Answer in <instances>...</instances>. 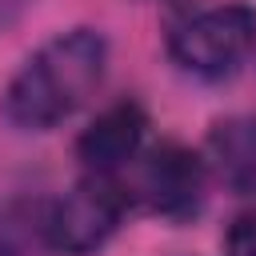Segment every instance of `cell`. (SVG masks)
<instances>
[{
	"label": "cell",
	"mask_w": 256,
	"mask_h": 256,
	"mask_svg": "<svg viewBox=\"0 0 256 256\" xmlns=\"http://www.w3.org/2000/svg\"><path fill=\"white\" fill-rule=\"evenodd\" d=\"M208 156L216 176L244 196H256V116H232L212 128Z\"/></svg>",
	"instance_id": "6"
},
{
	"label": "cell",
	"mask_w": 256,
	"mask_h": 256,
	"mask_svg": "<svg viewBox=\"0 0 256 256\" xmlns=\"http://www.w3.org/2000/svg\"><path fill=\"white\" fill-rule=\"evenodd\" d=\"M144 132H148L144 108L132 104V100H120V104L104 108V112L84 128L76 152H80V160L88 164V172H96V176H112L116 168H124V164L140 152Z\"/></svg>",
	"instance_id": "5"
},
{
	"label": "cell",
	"mask_w": 256,
	"mask_h": 256,
	"mask_svg": "<svg viewBox=\"0 0 256 256\" xmlns=\"http://www.w3.org/2000/svg\"><path fill=\"white\" fill-rule=\"evenodd\" d=\"M124 204L128 196L116 184V176L88 172L72 192H64L52 204V212L44 216V236L64 256H88L116 232Z\"/></svg>",
	"instance_id": "2"
},
{
	"label": "cell",
	"mask_w": 256,
	"mask_h": 256,
	"mask_svg": "<svg viewBox=\"0 0 256 256\" xmlns=\"http://www.w3.org/2000/svg\"><path fill=\"white\" fill-rule=\"evenodd\" d=\"M140 192L144 200L172 220H184L204 200V164L180 144H160L144 168H140Z\"/></svg>",
	"instance_id": "4"
},
{
	"label": "cell",
	"mask_w": 256,
	"mask_h": 256,
	"mask_svg": "<svg viewBox=\"0 0 256 256\" xmlns=\"http://www.w3.org/2000/svg\"><path fill=\"white\" fill-rule=\"evenodd\" d=\"M224 256H256V212H240L224 236Z\"/></svg>",
	"instance_id": "7"
},
{
	"label": "cell",
	"mask_w": 256,
	"mask_h": 256,
	"mask_svg": "<svg viewBox=\"0 0 256 256\" xmlns=\"http://www.w3.org/2000/svg\"><path fill=\"white\" fill-rule=\"evenodd\" d=\"M256 44V8L224 4L192 16L172 32V60L196 76H224L232 72Z\"/></svg>",
	"instance_id": "3"
},
{
	"label": "cell",
	"mask_w": 256,
	"mask_h": 256,
	"mask_svg": "<svg viewBox=\"0 0 256 256\" xmlns=\"http://www.w3.org/2000/svg\"><path fill=\"white\" fill-rule=\"evenodd\" d=\"M108 44L92 28H72L48 40L8 84L4 112L20 128H52L68 120L104 80Z\"/></svg>",
	"instance_id": "1"
}]
</instances>
